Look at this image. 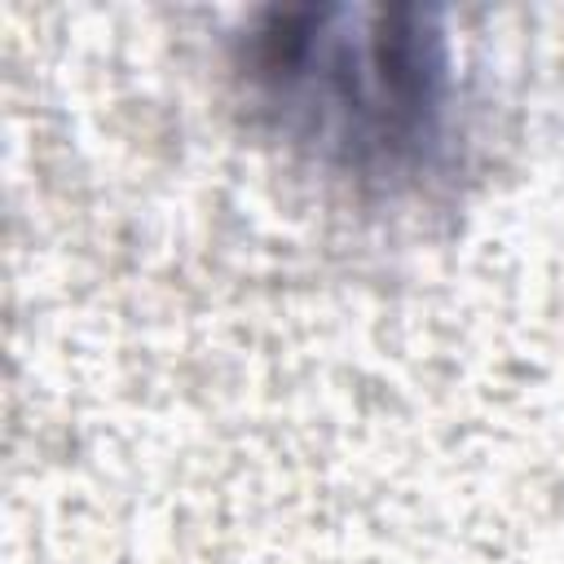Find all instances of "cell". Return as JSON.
Here are the masks:
<instances>
[{
    "label": "cell",
    "mask_w": 564,
    "mask_h": 564,
    "mask_svg": "<svg viewBox=\"0 0 564 564\" xmlns=\"http://www.w3.org/2000/svg\"><path fill=\"white\" fill-rule=\"evenodd\" d=\"M229 84L264 145L366 203L445 181L467 132L463 53L427 4L256 9L229 35Z\"/></svg>",
    "instance_id": "obj_1"
}]
</instances>
